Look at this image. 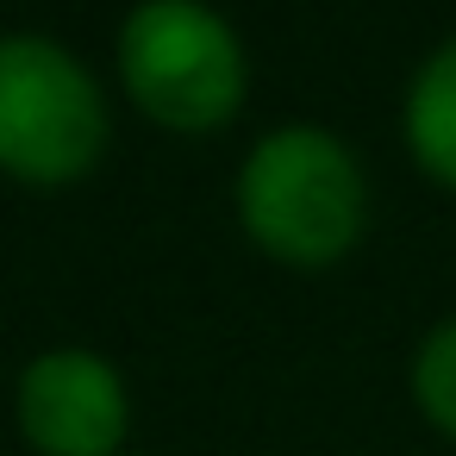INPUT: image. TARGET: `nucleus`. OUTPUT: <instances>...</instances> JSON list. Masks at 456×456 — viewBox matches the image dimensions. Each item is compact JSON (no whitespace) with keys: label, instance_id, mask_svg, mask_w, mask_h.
<instances>
[{"label":"nucleus","instance_id":"2","mask_svg":"<svg viewBox=\"0 0 456 456\" xmlns=\"http://www.w3.org/2000/svg\"><path fill=\"white\" fill-rule=\"evenodd\" d=\"M126 94L169 132H213L244 107V45L200 0H144L119 26Z\"/></svg>","mask_w":456,"mask_h":456},{"label":"nucleus","instance_id":"1","mask_svg":"<svg viewBox=\"0 0 456 456\" xmlns=\"http://www.w3.org/2000/svg\"><path fill=\"white\" fill-rule=\"evenodd\" d=\"M369 188L344 138L319 126H281L269 132L244 169H238V219L244 232L300 269L338 263L362 238Z\"/></svg>","mask_w":456,"mask_h":456},{"label":"nucleus","instance_id":"5","mask_svg":"<svg viewBox=\"0 0 456 456\" xmlns=\"http://www.w3.org/2000/svg\"><path fill=\"white\" fill-rule=\"evenodd\" d=\"M406 144L419 169L456 194V38H444L406 88Z\"/></svg>","mask_w":456,"mask_h":456},{"label":"nucleus","instance_id":"3","mask_svg":"<svg viewBox=\"0 0 456 456\" xmlns=\"http://www.w3.org/2000/svg\"><path fill=\"white\" fill-rule=\"evenodd\" d=\"M107 151V101L94 76L57 45L13 32L0 38V169L63 188Z\"/></svg>","mask_w":456,"mask_h":456},{"label":"nucleus","instance_id":"6","mask_svg":"<svg viewBox=\"0 0 456 456\" xmlns=\"http://www.w3.org/2000/svg\"><path fill=\"white\" fill-rule=\"evenodd\" d=\"M412 400L419 412L456 444V319H444L412 356Z\"/></svg>","mask_w":456,"mask_h":456},{"label":"nucleus","instance_id":"4","mask_svg":"<svg viewBox=\"0 0 456 456\" xmlns=\"http://www.w3.org/2000/svg\"><path fill=\"white\" fill-rule=\"evenodd\" d=\"M20 431L38 456H113L126 444V381L94 350H45L20 375Z\"/></svg>","mask_w":456,"mask_h":456}]
</instances>
